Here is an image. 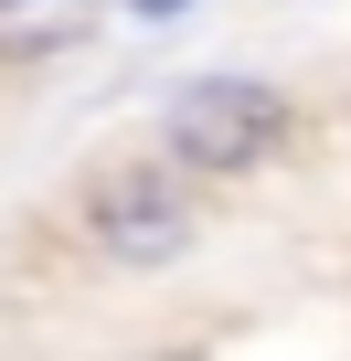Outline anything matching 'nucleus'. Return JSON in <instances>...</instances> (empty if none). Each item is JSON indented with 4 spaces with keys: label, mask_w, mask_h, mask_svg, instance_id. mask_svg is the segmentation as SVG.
Returning a JSON list of instances; mask_svg holds the SVG:
<instances>
[{
    "label": "nucleus",
    "mask_w": 351,
    "mask_h": 361,
    "mask_svg": "<svg viewBox=\"0 0 351 361\" xmlns=\"http://www.w3.org/2000/svg\"><path fill=\"white\" fill-rule=\"evenodd\" d=\"M160 138H170V159L182 170H266L287 138H298V106L266 85V75H192L182 96H170V117H160Z\"/></svg>",
    "instance_id": "1"
},
{
    "label": "nucleus",
    "mask_w": 351,
    "mask_h": 361,
    "mask_svg": "<svg viewBox=\"0 0 351 361\" xmlns=\"http://www.w3.org/2000/svg\"><path fill=\"white\" fill-rule=\"evenodd\" d=\"M85 234H96L117 266H170V255L192 245V202H182L170 170L128 159V170H107L96 192H85Z\"/></svg>",
    "instance_id": "2"
},
{
    "label": "nucleus",
    "mask_w": 351,
    "mask_h": 361,
    "mask_svg": "<svg viewBox=\"0 0 351 361\" xmlns=\"http://www.w3.org/2000/svg\"><path fill=\"white\" fill-rule=\"evenodd\" d=\"M128 11H138V22H170V11H192V0H128Z\"/></svg>",
    "instance_id": "4"
},
{
    "label": "nucleus",
    "mask_w": 351,
    "mask_h": 361,
    "mask_svg": "<svg viewBox=\"0 0 351 361\" xmlns=\"http://www.w3.org/2000/svg\"><path fill=\"white\" fill-rule=\"evenodd\" d=\"M85 32H96V0H0V64L75 54Z\"/></svg>",
    "instance_id": "3"
}]
</instances>
